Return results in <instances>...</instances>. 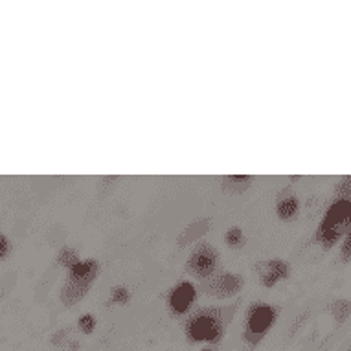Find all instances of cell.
I'll use <instances>...</instances> for the list:
<instances>
[{"mask_svg":"<svg viewBox=\"0 0 351 351\" xmlns=\"http://www.w3.org/2000/svg\"><path fill=\"white\" fill-rule=\"evenodd\" d=\"M221 333L223 326L215 313H202L188 324V339L191 342H215Z\"/></svg>","mask_w":351,"mask_h":351,"instance_id":"cell-1","label":"cell"},{"mask_svg":"<svg viewBox=\"0 0 351 351\" xmlns=\"http://www.w3.org/2000/svg\"><path fill=\"white\" fill-rule=\"evenodd\" d=\"M98 265L94 261H77L72 269H70V282L64 287L63 298L72 294V298L77 300L81 294L85 293V289L90 285V282L96 276Z\"/></svg>","mask_w":351,"mask_h":351,"instance_id":"cell-2","label":"cell"},{"mask_svg":"<svg viewBox=\"0 0 351 351\" xmlns=\"http://www.w3.org/2000/svg\"><path fill=\"white\" fill-rule=\"evenodd\" d=\"M274 318H276V311L272 309L271 305H259L256 307L252 313H250V317H248L247 322V339L256 344L263 335L269 331V328L274 322Z\"/></svg>","mask_w":351,"mask_h":351,"instance_id":"cell-3","label":"cell"},{"mask_svg":"<svg viewBox=\"0 0 351 351\" xmlns=\"http://www.w3.org/2000/svg\"><path fill=\"white\" fill-rule=\"evenodd\" d=\"M213 267H215V252L210 245H202L190 258V271L195 272L199 278L210 276Z\"/></svg>","mask_w":351,"mask_h":351,"instance_id":"cell-4","label":"cell"},{"mask_svg":"<svg viewBox=\"0 0 351 351\" xmlns=\"http://www.w3.org/2000/svg\"><path fill=\"white\" fill-rule=\"evenodd\" d=\"M193 298H195V289H193V285L188 282H182L171 293L169 304H171V309L175 313H186L190 309Z\"/></svg>","mask_w":351,"mask_h":351,"instance_id":"cell-5","label":"cell"},{"mask_svg":"<svg viewBox=\"0 0 351 351\" xmlns=\"http://www.w3.org/2000/svg\"><path fill=\"white\" fill-rule=\"evenodd\" d=\"M283 276H287V265H285L283 261L274 259V261H271L269 267H267V272L263 274V283H265V285H274V283Z\"/></svg>","mask_w":351,"mask_h":351,"instance_id":"cell-6","label":"cell"},{"mask_svg":"<svg viewBox=\"0 0 351 351\" xmlns=\"http://www.w3.org/2000/svg\"><path fill=\"white\" fill-rule=\"evenodd\" d=\"M213 287L217 289L219 294H234L237 293V289L241 287V278L234 276V274H225V276H221L217 280V283L213 285Z\"/></svg>","mask_w":351,"mask_h":351,"instance_id":"cell-7","label":"cell"},{"mask_svg":"<svg viewBox=\"0 0 351 351\" xmlns=\"http://www.w3.org/2000/svg\"><path fill=\"white\" fill-rule=\"evenodd\" d=\"M298 212V201L296 197H287L278 204V213L282 215V219H293Z\"/></svg>","mask_w":351,"mask_h":351,"instance_id":"cell-8","label":"cell"},{"mask_svg":"<svg viewBox=\"0 0 351 351\" xmlns=\"http://www.w3.org/2000/svg\"><path fill=\"white\" fill-rule=\"evenodd\" d=\"M333 311H335V317L339 318V322H344V318L350 315L351 307L348 302H339V304H335Z\"/></svg>","mask_w":351,"mask_h":351,"instance_id":"cell-9","label":"cell"},{"mask_svg":"<svg viewBox=\"0 0 351 351\" xmlns=\"http://www.w3.org/2000/svg\"><path fill=\"white\" fill-rule=\"evenodd\" d=\"M94 326H96V320H94L93 315H83L80 318V328L83 333H93Z\"/></svg>","mask_w":351,"mask_h":351,"instance_id":"cell-10","label":"cell"},{"mask_svg":"<svg viewBox=\"0 0 351 351\" xmlns=\"http://www.w3.org/2000/svg\"><path fill=\"white\" fill-rule=\"evenodd\" d=\"M243 239V234L239 228H230L228 230V234H226V243L230 245V247H236V245H239Z\"/></svg>","mask_w":351,"mask_h":351,"instance_id":"cell-11","label":"cell"},{"mask_svg":"<svg viewBox=\"0 0 351 351\" xmlns=\"http://www.w3.org/2000/svg\"><path fill=\"white\" fill-rule=\"evenodd\" d=\"M61 261H63L64 265H69L70 269H72V267H74L75 263H77V258H75V254L72 252V250H66L63 258H61Z\"/></svg>","mask_w":351,"mask_h":351,"instance_id":"cell-12","label":"cell"},{"mask_svg":"<svg viewBox=\"0 0 351 351\" xmlns=\"http://www.w3.org/2000/svg\"><path fill=\"white\" fill-rule=\"evenodd\" d=\"M112 298H114V302H121V304H123V302H127V298H129V293L121 287L114 289V291H112Z\"/></svg>","mask_w":351,"mask_h":351,"instance_id":"cell-13","label":"cell"},{"mask_svg":"<svg viewBox=\"0 0 351 351\" xmlns=\"http://www.w3.org/2000/svg\"><path fill=\"white\" fill-rule=\"evenodd\" d=\"M351 256V230L350 234H348V239H346L344 247H342V258L348 259Z\"/></svg>","mask_w":351,"mask_h":351,"instance_id":"cell-14","label":"cell"},{"mask_svg":"<svg viewBox=\"0 0 351 351\" xmlns=\"http://www.w3.org/2000/svg\"><path fill=\"white\" fill-rule=\"evenodd\" d=\"M8 250H10V243H8L6 237L0 236V258H4L8 254Z\"/></svg>","mask_w":351,"mask_h":351,"instance_id":"cell-15","label":"cell"}]
</instances>
